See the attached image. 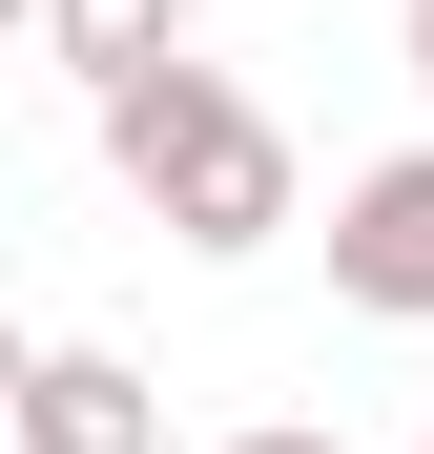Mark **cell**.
<instances>
[{
	"mask_svg": "<svg viewBox=\"0 0 434 454\" xmlns=\"http://www.w3.org/2000/svg\"><path fill=\"white\" fill-rule=\"evenodd\" d=\"M21 454H166V393L62 331V351H21Z\"/></svg>",
	"mask_w": 434,
	"mask_h": 454,
	"instance_id": "obj_3",
	"label": "cell"
},
{
	"mask_svg": "<svg viewBox=\"0 0 434 454\" xmlns=\"http://www.w3.org/2000/svg\"><path fill=\"white\" fill-rule=\"evenodd\" d=\"M414 454H434V434H414Z\"/></svg>",
	"mask_w": 434,
	"mask_h": 454,
	"instance_id": "obj_7",
	"label": "cell"
},
{
	"mask_svg": "<svg viewBox=\"0 0 434 454\" xmlns=\"http://www.w3.org/2000/svg\"><path fill=\"white\" fill-rule=\"evenodd\" d=\"M42 42L83 62V104H104V83H145V62H186V0H42Z\"/></svg>",
	"mask_w": 434,
	"mask_h": 454,
	"instance_id": "obj_4",
	"label": "cell"
},
{
	"mask_svg": "<svg viewBox=\"0 0 434 454\" xmlns=\"http://www.w3.org/2000/svg\"><path fill=\"white\" fill-rule=\"evenodd\" d=\"M104 166H124V207L166 227V248H207V269H249L269 227H311V166H289V124L228 83V62L104 83Z\"/></svg>",
	"mask_w": 434,
	"mask_h": 454,
	"instance_id": "obj_1",
	"label": "cell"
},
{
	"mask_svg": "<svg viewBox=\"0 0 434 454\" xmlns=\"http://www.w3.org/2000/svg\"><path fill=\"white\" fill-rule=\"evenodd\" d=\"M331 289L373 331H434V145H393V166L331 186Z\"/></svg>",
	"mask_w": 434,
	"mask_h": 454,
	"instance_id": "obj_2",
	"label": "cell"
},
{
	"mask_svg": "<svg viewBox=\"0 0 434 454\" xmlns=\"http://www.w3.org/2000/svg\"><path fill=\"white\" fill-rule=\"evenodd\" d=\"M414 104H434V0H414Z\"/></svg>",
	"mask_w": 434,
	"mask_h": 454,
	"instance_id": "obj_6",
	"label": "cell"
},
{
	"mask_svg": "<svg viewBox=\"0 0 434 454\" xmlns=\"http://www.w3.org/2000/svg\"><path fill=\"white\" fill-rule=\"evenodd\" d=\"M228 454H351V434H311V413H269V434H228Z\"/></svg>",
	"mask_w": 434,
	"mask_h": 454,
	"instance_id": "obj_5",
	"label": "cell"
}]
</instances>
